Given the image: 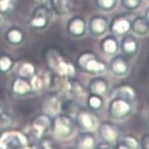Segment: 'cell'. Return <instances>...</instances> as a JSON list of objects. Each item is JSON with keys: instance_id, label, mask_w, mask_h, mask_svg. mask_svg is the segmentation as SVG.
I'll use <instances>...</instances> for the list:
<instances>
[{"instance_id": "obj_1", "label": "cell", "mask_w": 149, "mask_h": 149, "mask_svg": "<svg viewBox=\"0 0 149 149\" xmlns=\"http://www.w3.org/2000/svg\"><path fill=\"white\" fill-rule=\"evenodd\" d=\"M45 61L51 71L62 77H72L76 68L57 48H49L45 52Z\"/></svg>"}, {"instance_id": "obj_2", "label": "cell", "mask_w": 149, "mask_h": 149, "mask_svg": "<svg viewBox=\"0 0 149 149\" xmlns=\"http://www.w3.org/2000/svg\"><path fill=\"white\" fill-rule=\"evenodd\" d=\"M77 65L82 72L90 74H101L108 68V65L92 51L80 53L77 59Z\"/></svg>"}, {"instance_id": "obj_3", "label": "cell", "mask_w": 149, "mask_h": 149, "mask_svg": "<svg viewBox=\"0 0 149 149\" xmlns=\"http://www.w3.org/2000/svg\"><path fill=\"white\" fill-rule=\"evenodd\" d=\"M77 123L73 116L65 113L54 116L52 120V130L57 139H67L70 138L76 130Z\"/></svg>"}, {"instance_id": "obj_4", "label": "cell", "mask_w": 149, "mask_h": 149, "mask_svg": "<svg viewBox=\"0 0 149 149\" xmlns=\"http://www.w3.org/2000/svg\"><path fill=\"white\" fill-rule=\"evenodd\" d=\"M133 111L132 102L120 97H113L108 103V116L113 120H125Z\"/></svg>"}, {"instance_id": "obj_5", "label": "cell", "mask_w": 149, "mask_h": 149, "mask_svg": "<svg viewBox=\"0 0 149 149\" xmlns=\"http://www.w3.org/2000/svg\"><path fill=\"white\" fill-rule=\"evenodd\" d=\"M77 126L85 132H94L99 127V117L95 111L90 108H81L74 116Z\"/></svg>"}, {"instance_id": "obj_6", "label": "cell", "mask_w": 149, "mask_h": 149, "mask_svg": "<svg viewBox=\"0 0 149 149\" xmlns=\"http://www.w3.org/2000/svg\"><path fill=\"white\" fill-rule=\"evenodd\" d=\"M52 11L50 8L44 5L36 6L29 19V26L34 29H45L52 21Z\"/></svg>"}, {"instance_id": "obj_7", "label": "cell", "mask_w": 149, "mask_h": 149, "mask_svg": "<svg viewBox=\"0 0 149 149\" xmlns=\"http://www.w3.org/2000/svg\"><path fill=\"white\" fill-rule=\"evenodd\" d=\"M63 92L74 100H86V98L89 94L88 90L82 84V83L73 78V77L65 78Z\"/></svg>"}, {"instance_id": "obj_8", "label": "cell", "mask_w": 149, "mask_h": 149, "mask_svg": "<svg viewBox=\"0 0 149 149\" xmlns=\"http://www.w3.org/2000/svg\"><path fill=\"white\" fill-rule=\"evenodd\" d=\"M97 130L101 140L110 143L114 146L121 137L120 129L117 127L116 124L109 121L100 123Z\"/></svg>"}, {"instance_id": "obj_9", "label": "cell", "mask_w": 149, "mask_h": 149, "mask_svg": "<svg viewBox=\"0 0 149 149\" xmlns=\"http://www.w3.org/2000/svg\"><path fill=\"white\" fill-rule=\"evenodd\" d=\"M52 120V119L51 118V116L47 115L45 112L34 118L31 124V132L36 140H39L41 138H43L51 129Z\"/></svg>"}, {"instance_id": "obj_10", "label": "cell", "mask_w": 149, "mask_h": 149, "mask_svg": "<svg viewBox=\"0 0 149 149\" xmlns=\"http://www.w3.org/2000/svg\"><path fill=\"white\" fill-rule=\"evenodd\" d=\"M27 136L21 132H11L4 133L0 138V145L2 148H19L28 146Z\"/></svg>"}, {"instance_id": "obj_11", "label": "cell", "mask_w": 149, "mask_h": 149, "mask_svg": "<svg viewBox=\"0 0 149 149\" xmlns=\"http://www.w3.org/2000/svg\"><path fill=\"white\" fill-rule=\"evenodd\" d=\"M108 69L116 77H124L130 69V62L125 55H114L108 63Z\"/></svg>"}, {"instance_id": "obj_12", "label": "cell", "mask_w": 149, "mask_h": 149, "mask_svg": "<svg viewBox=\"0 0 149 149\" xmlns=\"http://www.w3.org/2000/svg\"><path fill=\"white\" fill-rule=\"evenodd\" d=\"M87 26L91 36L93 37L103 36L109 29L107 18L100 14L91 16L90 18Z\"/></svg>"}, {"instance_id": "obj_13", "label": "cell", "mask_w": 149, "mask_h": 149, "mask_svg": "<svg viewBox=\"0 0 149 149\" xmlns=\"http://www.w3.org/2000/svg\"><path fill=\"white\" fill-rule=\"evenodd\" d=\"M88 26L86 23V21L84 18L79 15L72 16L66 25V30L67 33L74 37V38H81L83 37L86 31H87Z\"/></svg>"}, {"instance_id": "obj_14", "label": "cell", "mask_w": 149, "mask_h": 149, "mask_svg": "<svg viewBox=\"0 0 149 149\" xmlns=\"http://www.w3.org/2000/svg\"><path fill=\"white\" fill-rule=\"evenodd\" d=\"M132 21L124 14L115 16L109 24V31L115 36H124L130 31Z\"/></svg>"}, {"instance_id": "obj_15", "label": "cell", "mask_w": 149, "mask_h": 149, "mask_svg": "<svg viewBox=\"0 0 149 149\" xmlns=\"http://www.w3.org/2000/svg\"><path fill=\"white\" fill-rule=\"evenodd\" d=\"M119 48L123 55L129 59L133 58L138 54L139 44V40L133 35H130L129 33L123 36L122 40L119 44Z\"/></svg>"}, {"instance_id": "obj_16", "label": "cell", "mask_w": 149, "mask_h": 149, "mask_svg": "<svg viewBox=\"0 0 149 149\" xmlns=\"http://www.w3.org/2000/svg\"><path fill=\"white\" fill-rule=\"evenodd\" d=\"M108 81L103 77L97 76L91 78L87 85V90L89 93H94V94L103 96L108 91Z\"/></svg>"}, {"instance_id": "obj_17", "label": "cell", "mask_w": 149, "mask_h": 149, "mask_svg": "<svg viewBox=\"0 0 149 149\" xmlns=\"http://www.w3.org/2000/svg\"><path fill=\"white\" fill-rule=\"evenodd\" d=\"M119 44L120 42L116 38V36L113 34L107 35L101 39L100 43V49L107 56H114L119 50Z\"/></svg>"}, {"instance_id": "obj_18", "label": "cell", "mask_w": 149, "mask_h": 149, "mask_svg": "<svg viewBox=\"0 0 149 149\" xmlns=\"http://www.w3.org/2000/svg\"><path fill=\"white\" fill-rule=\"evenodd\" d=\"M11 88L12 91L18 96H25L33 91L30 81L19 76L15 77L12 82Z\"/></svg>"}, {"instance_id": "obj_19", "label": "cell", "mask_w": 149, "mask_h": 149, "mask_svg": "<svg viewBox=\"0 0 149 149\" xmlns=\"http://www.w3.org/2000/svg\"><path fill=\"white\" fill-rule=\"evenodd\" d=\"M96 139L92 132H85L78 133L74 141V146L79 149H92L96 146Z\"/></svg>"}, {"instance_id": "obj_20", "label": "cell", "mask_w": 149, "mask_h": 149, "mask_svg": "<svg viewBox=\"0 0 149 149\" xmlns=\"http://www.w3.org/2000/svg\"><path fill=\"white\" fill-rule=\"evenodd\" d=\"M25 37L26 35L24 30L20 27H16V26L9 28L5 34L6 41L9 45L14 46L22 45L25 40Z\"/></svg>"}, {"instance_id": "obj_21", "label": "cell", "mask_w": 149, "mask_h": 149, "mask_svg": "<svg viewBox=\"0 0 149 149\" xmlns=\"http://www.w3.org/2000/svg\"><path fill=\"white\" fill-rule=\"evenodd\" d=\"M61 100L58 96V93H52V94L47 98L44 103V112L49 116H56L60 114L61 111Z\"/></svg>"}, {"instance_id": "obj_22", "label": "cell", "mask_w": 149, "mask_h": 149, "mask_svg": "<svg viewBox=\"0 0 149 149\" xmlns=\"http://www.w3.org/2000/svg\"><path fill=\"white\" fill-rule=\"evenodd\" d=\"M52 11L60 16H67L73 12V0H49Z\"/></svg>"}, {"instance_id": "obj_23", "label": "cell", "mask_w": 149, "mask_h": 149, "mask_svg": "<svg viewBox=\"0 0 149 149\" xmlns=\"http://www.w3.org/2000/svg\"><path fill=\"white\" fill-rule=\"evenodd\" d=\"M130 30L139 36H146L149 33V22L145 16H137L132 21Z\"/></svg>"}, {"instance_id": "obj_24", "label": "cell", "mask_w": 149, "mask_h": 149, "mask_svg": "<svg viewBox=\"0 0 149 149\" xmlns=\"http://www.w3.org/2000/svg\"><path fill=\"white\" fill-rule=\"evenodd\" d=\"M115 148L117 149H139L140 148V143L136 137L130 134L121 135L119 139L115 145Z\"/></svg>"}, {"instance_id": "obj_25", "label": "cell", "mask_w": 149, "mask_h": 149, "mask_svg": "<svg viewBox=\"0 0 149 149\" xmlns=\"http://www.w3.org/2000/svg\"><path fill=\"white\" fill-rule=\"evenodd\" d=\"M113 97H120L133 102L136 98L135 90L130 84H121L112 91Z\"/></svg>"}, {"instance_id": "obj_26", "label": "cell", "mask_w": 149, "mask_h": 149, "mask_svg": "<svg viewBox=\"0 0 149 149\" xmlns=\"http://www.w3.org/2000/svg\"><path fill=\"white\" fill-rule=\"evenodd\" d=\"M85 102L88 108L95 112L101 110L105 105V100L103 99V96L94 94V93H89Z\"/></svg>"}, {"instance_id": "obj_27", "label": "cell", "mask_w": 149, "mask_h": 149, "mask_svg": "<svg viewBox=\"0 0 149 149\" xmlns=\"http://www.w3.org/2000/svg\"><path fill=\"white\" fill-rule=\"evenodd\" d=\"M82 107L80 105L71 98L67 99L61 102V112L67 115H69L71 116H76V115L78 113V111Z\"/></svg>"}, {"instance_id": "obj_28", "label": "cell", "mask_w": 149, "mask_h": 149, "mask_svg": "<svg viewBox=\"0 0 149 149\" xmlns=\"http://www.w3.org/2000/svg\"><path fill=\"white\" fill-rule=\"evenodd\" d=\"M17 74L19 77L30 79L36 74V68L30 62H23L19 66Z\"/></svg>"}, {"instance_id": "obj_29", "label": "cell", "mask_w": 149, "mask_h": 149, "mask_svg": "<svg viewBox=\"0 0 149 149\" xmlns=\"http://www.w3.org/2000/svg\"><path fill=\"white\" fill-rule=\"evenodd\" d=\"M30 83L32 90L36 92H40L46 88V79L45 77L39 74H35L34 77L30 78Z\"/></svg>"}, {"instance_id": "obj_30", "label": "cell", "mask_w": 149, "mask_h": 149, "mask_svg": "<svg viewBox=\"0 0 149 149\" xmlns=\"http://www.w3.org/2000/svg\"><path fill=\"white\" fill-rule=\"evenodd\" d=\"M14 61L11 56L7 54L0 55V73H8L13 67Z\"/></svg>"}, {"instance_id": "obj_31", "label": "cell", "mask_w": 149, "mask_h": 149, "mask_svg": "<svg viewBox=\"0 0 149 149\" xmlns=\"http://www.w3.org/2000/svg\"><path fill=\"white\" fill-rule=\"evenodd\" d=\"M117 1L118 0H95V4L100 10L104 12H110L116 8Z\"/></svg>"}, {"instance_id": "obj_32", "label": "cell", "mask_w": 149, "mask_h": 149, "mask_svg": "<svg viewBox=\"0 0 149 149\" xmlns=\"http://www.w3.org/2000/svg\"><path fill=\"white\" fill-rule=\"evenodd\" d=\"M143 3V0H121V6L127 11L132 12L139 9Z\"/></svg>"}, {"instance_id": "obj_33", "label": "cell", "mask_w": 149, "mask_h": 149, "mask_svg": "<svg viewBox=\"0 0 149 149\" xmlns=\"http://www.w3.org/2000/svg\"><path fill=\"white\" fill-rule=\"evenodd\" d=\"M13 124V118L11 115L3 111L0 113V130L12 127Z\"/></svg>"}, {"instance_id": "obj_34", "label": "cell", "mask_w": 149, "mask_h": 149, "mask_svg": "<svg viewBox=\"0 0 149 149\" xmlns=\"http://www.w3.org/2000/svg\"><path fill=\"white\" fill-rule=\"evenodd\" d=\"M14 7L13 0H0V13H7Z\"/></svg>"}, {"instance_id": "obj_35", "label": "cell", "mask_w": 149, "mask_h": 149, "mask_svg": "<svg viewBox=\"0 0 149 149\" xmlns=\"http://www.w3.org/2000/svg\"><path fill=\"white\" fill-rule=\"evenodd\" d=\"M39 146H42L43 148H53L55 146V143H54V140L52 139L51 138L49 137H43L41 138L39 140Z\"/></svg>"}, {"instance_id": "obj_36", "label": "cell", "mask_w": 149, "mask_h": 149, "mask_svg": "<svg viewBox=\"0 0 149 149\" xmlns=\"http://www.w3.org/2000/svg\"><path fill=\"white\" fill-rule=\"evenodd\" d=\"M140 148L149 149V133H145L141 136L140 139Z\"/></svg>"}, {"instance_id": "obj_37", "label": "cell", "mask_w": 149, "mask_h": 149, "mask_svg": "<svg viewBox=\"0 0 149 149\" xmlns=\"http://www.w3.org/2000/svg\"><path fill=\"white\" fill-rule=\"evenodd\" d=\"M96 149H104V148H115V146L114 145H112L110 143H107L106 141H103L101 140L100 143L96 144V146H95Z\"/></svg>"}, {"instance_id": "obj_38", "label": "cell", "mask_w": 149, "mask_h": 149, "mask_svg": "<svg viewBox=\"0 0 149 149\" xmlns=\"http://www.w3.org/2000/svg\"><path fill=\"white\" fill-rule=\"evenodd\" d=\"M7 18L6 16V13H0V29H4L7 26Z\"/></svg>"}, {"instance_id": "obj_39", "label": "cell", "mask_w": 149, "mask_h": 149, "mask_svg": "<svg viewBox=\"0 0 149 149\" xmlns=\"http://www.w3.org/2000/svg\"><path fill=\"white\" fill-rule=\"evenodd\" d=\"M145 17H146V19L148 21V22H149V7L146 10V12H145Z\"/></svg>"}, {"instance_id": "obj_40", "label": "cell", "mask_w": 149, "mask_h": 149, "mask_svg": "<svg viewBox=\"0 0 149 149\" xmlns=\"http://www.w3.org/2000/svg\"><path fill=\"white\" fill-rule=\"evenodd\" d=\"M36 1H37V2H40V3H42V2H45V1H46V0H36Z\"/></svg>"}, {"instance_id": "obj_41", "label": "cell", "mask_w": 149, "mask_h": 149, "mask_svg": "<svg viewBox=\"0 0 149 149\" xmlns=\"http://www.w3.org/2000/svg\"><path fill=\"white\" fill-rule=\"evenodd\" d=\"M147 122H148V124H149V113H148V116H147Z\"/></svg>"}]
</instances>
